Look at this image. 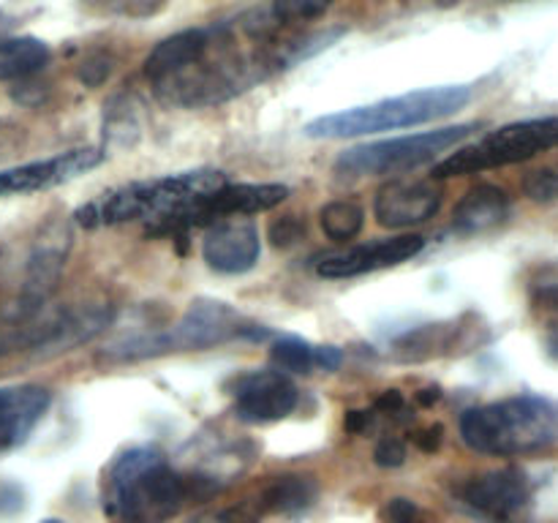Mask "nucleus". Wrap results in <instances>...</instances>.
Instances as JSON below:
<instances>
[{"label":"nucleus","mask_w":558,"mask_h":523,"mask_svg":"<svg viewBox=\"0 0 558 523\" xmlns=\"http://www.w3.org/2000/svg\"><path fill=\"white\" fill-rule=\"evenodd\" d=\"M480 125L463 123L450 125V129L425 131V134L401 136V139L371 142V145H357L343 150L336 158V172L343 178H368V174H396L407 169L423 167L434 161L439 153L450 150L458 142L466 139Z\"/></svg>","instance_id":"6e6552de"},{"label":"nucleus","mask_w":558,"mask_h":523,"mask_svg":"<svg viewBox=\"0 0 558 523\" xmlns=\"http://www.w3.org/2000/svg\"><path fill=\"white\" fill-rule=\"evenodd\" d=\"M409 523H423V521H409Z\"/></svg>","instance_id":"58836bf2"},{"label":"nucleus","mask_w":558,"mask_h":523,"mask_svg":"<svg viewBox=\"0 0 558 523\" xmlns=\"http://www.w3.org/2000/svg\"><path fill=\"white\" fill-rule=\"evenodd\" d=\"M227 185V174L216 169H194V172L167 174L156 180L123 185L104 199L76 210L82 227H114L129 221H172L194 205L205 202Z\"/></svg>","instance_id":"f03ea898"},{"label":"nucleus","mask_w":558,"mask_h":523,"mask_svg":"<svg viewBox=\"0 0 558 523\" xmlns=\"http://www.w3.org/2000/svg\"><path fill=\"white\" fill-rule=\"evenodd\" d=\"M381 515H385L390 523H409V521H417V507H414V501L409 499H392L390 504L381 510Z\"/></svg>","instance_id":"c756f323"},{"label":"nucleus","mask_w":558,"mask_h":523,"mask_svg":"<svg viewBox=\"0 0 558 523\" xmlns=\"http://www.w3.org/2000/svg\"><path fill=\"white\" fill-rule=\"evenodd\" d=\"M107 153L98 147H80V150L60 153L54 158H44V161L22 163V167H11L0 172V199L3 196H20V194H36V191L54 188L69 180L80 178L87 169L98 167Z\"/></svg>","instance_id":"9b49d317"},{"label":"nucleus","mask_w":558,"mask_h":523,"mask_svg":"<svg viewBox=\"0 0 558 523\" xmlns=\"http://www.w3.org/2000/svg\"><path fill=\"white\" fill-rule=\"evenodd\" d=\"M332 0H272V16L278 22H305L325 14Z\"/></svg>","instance_id":"b1692460"},{"label":"nucleus","mask_w":558,"mask_h":523,"mask_svg":"<svg viewBox=\"0 0 558 523\" xmlns=\"http://www.w3.org/2000/svg\"><path fill=\"white\" fill-rule=\"evenodd\" d=\"M414 398H417L420 406H434V403L441 398V390L439 387H425V390H420Z\"/></svg>","instance_id":"f704fd0d"},{"label":"nucleus","mask_w":558,"mask_h":523,"mask_svg":"<svg viewBox=\"0 0 558 523\" xmlns=\"http://www.w3.org/2000/svg\"><path fill=\"white\" fill-rule=\"evenodd\" d=\"M316 499V483L311 477H278L262 494L267 512H300Z\"/></svg>","instance_id":"412c9836"},{"label":"nucleus","mask_w":558,"mask_h":523,"mask_svg":"<svg viewBox=\"0 0 558 523\" xmlns=\"http://www.w3.org/2000/svg\"><path fill=\"white\" fill-rule=\"evenodd\" d=\"M461 499L477 515L490 518V521H505L529 501V479L515 466L494 469V472L469 479L461 490Z\"/></svg>","instance_id":"2eb2a0df"},{"label":"nucleus","mask_w":558,"mask_h":523,"mask_svg":"<svg viewBox=\"0 0 558 523\" xmlns=\"http://www.w3.org/2000/svg\"><path fill=\"white\" fill-rule=\"evenodd\" d=\"M52 396L38 385L0 387V452L20 447L47 414Z\"/></svg>","instance_id":"f3484780"},{"label":"nucleus","mask_w":558,"mask_h":523,"mask_svg":"<svg viewBox=\"0 0 558 523\" xmlns=\"http://www.w3.org/2000/svg\"><path fill=\"white\" fill-rule=\"evenodd\" d=\"M534 300L545 308L556 311L558 314V262H550V265L539 267L537 278L532 283Z\"/></svg>","instance_id":"bb28decb"},{"label":"nucleus","mask_w":558,"mask_h":523,"mask_svg":"<svg viewBox=\"0 0 558 523\" xmlns=\"http://www.w3.org/2000/svg\"><path fill=\"white\" fill-rule=\"evenodd\" d=\"M259 232L251 221H221L210 227L202 243L207 265L223 276H243L259 262Z\"/></svg>","instance_id":"dca6fc26"},{"label":"nucleus","mask_w":558,"mask_h":523,"mask_svg":"<svg viewBox=\"0 0 558 523\" xmlns=\"http://www.w3.org/2000/svg\"><path fill=\"white\" fill-rule=\"evenodd\" d=\"M270 363L287 374H311L316 368V346L298 336H283L270 346Z\"/></svg>","instance_id":"5701e85b"},{"label":"nucleus","mask_w":558,"mask_h":523,"mask_svg":"<svg viewBox=\"0 0 558 523\" xmlns=\"http://www.w3.org/2000/svg\"><path fill=\"white\" fill-rule=\"evenodd\" d=\"M112 319V308L107 303L80 305V308L60 311H27V314H11L9 325L0 327V354L14 352H38L60 354L80 343L90 341Z\"/></svg>","instance_id":"423d86ee"},{"label":"nucleus","mask_w":558,"mask_h":523,"mask_svg":"<svg viewBox=\"0 0 558 523\" xmlns=\"http://www.w3.org/2000/svg\"><path fill=\"white\" fill-rule=\"evenodd\" d=\"M441 439H445V428H441V425H430V428L417 430V434H414V445H417L423 452L439 450Z\"/></svg>","instance_id":"7c9ffc66"},{"label":"nucleus","mask_w":558,"mask_h":523,"mask_svg":"<svg viewBox=\"0 0 558 523\" xmlns=\"http://www.w3.org/2000/svg\"><path fill=\"white\" fill-rule=\"evenodd\" d=\"M202 479H185L150 447H134L104 477V510L114 523H167L196 494Z\"/></svg>","instance_id":"f257e3e1"},{"label":"nucleus","mask_w":558,"mask_h":523,"mask_svg":"<svg viewBox=\"0 0 558 523\" xmlns=\"http://www.w3.org/2000/svg\"><path fill=\"white\" fill-rule=\"evenodd\" d=\"M41 523H63V521H54V518H49V521H41Z\"/></svg>","instance_id":"4c0bfd02"},{"label":"nucleus","mask_w":558,"mask_h":523,"mask_svg":"<svg viewBox=\"0 0 558 523\" xmlns=\"http://www.w3.org/2000/svg\"><path fill=\"white\" fill-rule=\"evenodd\" d=\"M523 194L529 196L532 202H548L558 199V167H543L534 169V172L526 174L523 180Z\"/></svg>","instance_id":"393cba45"},{"label":"nucleus","mask_w":558,"mask_h":523,"mask_svg":"<svg viewBox=\"0 0 558 523\" xmlns=\"http://www.w3.org/2000/svg\"><path fill=\"white\" fill-rule=\"evenodd\" d=\"M319 223H322V232H325L332 243H347V240H354L360 232H363L365 212L357 202L338 199L322 207Z\"/></svg>","instance_id":"4be33fe9"},{"label":"nucleus","mask_w":558,"mask_h":523,"mask_svg":"<svg viewBox=\"0 0 558 523\" xmlns=\"http://www.w3.org/2000/svg\"><path fill=\"white\" fill-rule=\"evenodd\" d=\"M374 461L379 463L381 469L403 466V461H407V445H403L401 439H396V436H385V439L376 445Z\"/></svg>","instance_id":"cd10ccee"},{"label":"nucleus","mask_w":558,"mask_h":523,"mask_svg":"<svg viewBox=\"0 0 558 523\" xmlns=\"http://www.w3.org/2000/svg\"><path fill=\"white\" fill-rule=\"evenodd\" d=\"M469 101H472L469 85L425 87V90L403 93L396 98H381V101L365 104V107L322 114L305 125L303 134L308 139H352V136L381 134V131L409 129V125L447 118V114L461 112Z\"/></svg>","instance_id":"20e7f679"},{"label":"nucleus","mask_w":558,"mask_h":523,"mask_svg":"<svg viewBox=\"0 0 558 523\" xmlns=\"http://www.w3.org/2000/svg\"><path fill=\"white\" fill-rule=\"evenodd\" d=\"M461 439L485 455H523L558 445V401L518 396L463 412Z\"/></svg>","instance_id":"7ed1b4c3"},{"label":"nucleus","mask_w":558,"mask_h":523,"mask_svg":"<svg viewBox=\"0 0 558 523\" xmlns=\"http://www.w3.org/2000/svg\"><path fill=\"white\" fill-rule=\"evenodd\" d=\"M371 423H374V414L371 412H347V417H343V428L349 430V434H365V430L371 428Z\"/></svg>","instance_id":"473e14b6"},{"label":"nucleus","mask_w":558,"mask_h":523,"mask_svg":"<svg viewBox=\"0 0 558 523\" xmlns=\"http://www.w3.org/2000/svg\"><path fill=\"white\" fill-rule=\"evenodd\" d=\"M425 240L420 234H398V238L374 240V243L354 245V248L341 251V254H330L316 265V272L322 278H354L365 276V272L385 270V267H396L401 262L414 259L423 251Z\"/></svg>","instance_id":"f8f14e48"},{"label":"nucleus","mask_w":558,"mask_h":523,"mask_svg":"<svg viewBox=\"0 0 558 523\" xmlns=\"http://www.w3.org/2000/svg\"><path fill=\"white\" fill-rule=\"evenodd\" d=\"M49 63V47L41 38H0V82L25 80Z\"/></svg>","instance_id":"6ab92c4d"},{"label":"nucleus","mask_w":558,"mask_h":523,"mask_svg":"<svg viewBox=\"0 0 558 523\" xmlns=\"http://www.w3.org/2000/svg\"><path fill=\"white\" fill-rule=\"evenodd\" d=\"M343 354L336 346H316V368L322 370H336L341 365Z\"/></svg>","instance_id":"72a5a7b5"},{"label":"nucleus","mask_w":558,"mask_h":523,"mask_svg":"<svg viewBox=\"0 0 558 523\" xmlns=\"http://www.w3.org/2000/svg\"><path fill=\"white\" fill-rule=\"evenodd\" d=\"M221 36L223 27H189V31L163 38L145 58V76L156 87L167 85L169 80L185 74L199 60H205L207 52L221 41Z\"/></svg>","instance_id":"4468645a"},{"label":"nucleus","mask_w":558,"mask_h":523,"mask_svg":"<svg viewBox=\"0 0 558 523\" xmlns=\"http://www.w3.org/2000/svg\"><path fill=\"white\" fill-rule=\"evenodd\" d=\"M458 327L450 325H425L420 330L407 332L401 341L396 343V354L401 360H428L434 354L447 352L456 341Z\"/></svg>","instance_id":"aec40b11"},{"label":"nucleus","mask_w":558,"mask_h":523,"mask_svg":"<svg viewBox=\"0 0 558 523\" xmlns=\"http://www.w3.org/2000/svg\"><path fill=\"white\" fill-rule=\"evenodd\" d=\"M234 414L243 423H276L298 406V387L281 370H251L234 385Z\"/></svg>","instance_id":"9d476101"},{"label":"nucleus","mask_w":558,"mask_h":523,"mask_svg":"<svg viewBox=\"0 0 558 523\" xmlns=\"http://www.w3.org/2000/svg\"><path fill=\"white\" fill-rule=\"evenodd\" d=\"M265 336L254 325L243 319V314L221 300L199 297L185 308L178 325L163 332H150V336H134L118 341L109 349V357L114 360H145L158 357L169 352H189V349H210L218 343L234 341V338Z\"/></svg>","instance_id":"39448f33"},{"label":"nucleus","mask_w":558,"mask_h":523,"mask_svg":"<svg viewBox=\"0 0 558 523\" xmlns=\"http://www.w3.org/2000/svg\"><path fill=\"white\" fill-rule=\"evenodd\" d=\"M436 3L445 5V9H447V5H456V3H461V0H436Z\"/></svg>","instance_id":"e433bc0d"},{"label":"nucleus","mask_w":558,"mask_h":523,"mask_svg":"<svg viewBox=\"0 0 558 523\" xmlns=\"http://www.w3.org/2000/svg\"><path fill=\"white\" fill-rule=\"evenodd\" d=\"M550 147H558V118L521 120V123L501 125L477 145L447 156L434 167V178H463V174L485 172V169L510 167V163L529 161Z\"/></svg>","instance_id":"0eeeda50"},{"label":"nucleus","mask_w":558,"mask_h":523,"mask_svg":"<svg viewBox=\"0 0 558 523\" xmlns=\"http://www.w3.org/2000/svg\"><path fill=\"white\" fill-rule=\"evenodd\" d=\"M289 196V188L281 183H238V185H223L205 202L194 205L185 210L183 216L163 221L153 227V234H169L180 232V229H194L207 227V223H221L223 216H251V212H265L272 207L281 205Z\"/></svg>","instance_id":"1a4fd4ad"},{"label":"nucleus","mask_w":558,"mask_h":523,"mask_svg":"<svg viewBox=\"0 0 558 523\" xmlns=\"http://www.w3.org/2000/svg\"><path fill=\"white\" fill-rule=\"evenodd\" d=\"M507 212H510L507 191L494 183H480L469 188L466 196L458 202L456 212H452V223H456L458 232L477 234L505 221Z\"/></svg>","instance_id":"a211bd4d"},{"label":"nucleus","mask_w":558,"mask_h":523,"mask_svg":"<svg viewBox=\"0 0 558 523\" xmlns=\"http://www.w3.org/2000/svg\"><path fill=\"white\" fill-rule=\"evenodd\" d=\"M109 74H112V60L104 58V54H93L80 65V80L90 87L101 85Z\"/></svg>","instance_id":"c85d7f7f"},{"label":"nucleus","mask_w":558,"mask_h":523,"mask_svg":"<svg viewBox=\"0 0 558 523\" xmlns=\"http://www.w3.org/2000/svg\"><path fill=\"white\" fill-rule=\"evenodd\" d=\"M376 412L381 414H401L403 412V392L401 390H385L376 398Z\"/></svg>","instance_id":"2f4dec72"},{"label":"nucleus","mask_w":558,"mask_h":523,"mask_svg":"<svg viewBox=\"0 0 558 523\" xmlns=\"http://www.w3.org/2000/svg\"><path fill=\"white\" fill-rule=\"evenodd\" d=\"M189 523H232V518H229V510L205 512V515H196L194 521H189Z\"/></svg>","instance_id":"c9c22d12"},{"label":"nucleus","mask_w":558,"mask_h":523,"mask_svg":"<svg viewBox=\"0 0 558 523\" xmlns=\"http://www.w3.org/2000/svg\"><path fill=\"white\" fill-rule=\"evenodd\" d=\"M441 191L434 180H390L376 191L374 216L387 229H409L434 218Z\"/></svg>","instance_id":"ddd939ff"},{"label":"nucleus","mask_w":558,"mask_h":523,"mask_svg":"<svg viewBox=\"0 0 558 523\" xmlns=\"http://www.w3.org/2000/svg\"><path fill=\"white\" fill-rule=\"evenodd\" d=\"M267 238H270L276 248H292V245H298L305 238V223L298 216H281L270 223Z\"/></svg>","instance_id":"a878e982"}]
</instances>
